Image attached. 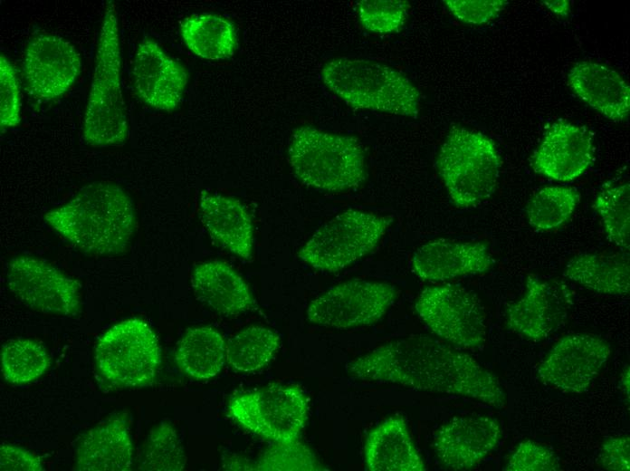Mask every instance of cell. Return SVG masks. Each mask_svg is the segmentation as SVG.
Here are the masks:
<instances>
[{
  "label": "cell",
  "instance_id": "obj_27",
  "mask_svg": "<svg viewBox=\"0 0 630 471\" xmlns=\"http://www.w3.org/2000/svg\"><path fill=\"white\" fill-rule=\"evenodd\" d=\"M223 336L208 326L191 328L180 340L176 361L179 369L195 380H208L217 375L224 362Z\"/></svg>",
  "mask_w": 630,
  "mask_h": 471
},
{
  "label": "cell",
  "instance_id": "obj_1",
  "mask_svg": "<svg viewBox=\"0 0 630 471\" xmlns=\"http://www.w3.org/2000/svg\"><path fill=\"white\" fill-rule=\"evenodd\" d=\"M350 376L417 390L463 396L504 409L506 392L498 378L472 356L427 335L398 339L348 364Z\"/></svg>",
  "mask_w": 630,
  "mask_h": 471
},
{
  "label": "cell",
  "instance_id": "obj_21",
  "mask_svg": "<svg viewBox=\"0 0 630 471\" xmlns=\"http://www.w3.org/2000/svg\"><path fill=\"white\" fill-rule=\"evenodd\" d=\"M198 207L200 219L214 240L240 258L249 259L253 228L244 206L235 198L204 190Z\"/></svg>",
  "mask_w": 630,
  "mask_h": 471
},
{
  "label": "cell",
  "instance_id": "obj_28",
  "mask_svg": "<svg viewBox=\"0 0 630 471\" xmlns=\"http://www.w3.org/2000/svg\"><path fill=\"white\" fill-rule=\"evenodd\" d=\"M222 467L227 470L252 471L326 470L312 450L298 439L275 442L254 462L245 458L230 457Z\"/></svg>",
  "mask_w": 630,
  "mask_h": 471
},
{
  "label": "cell",
  "instance_id": "obj_26",
  "mask_svg": "<svg viewBox=\"0 0 630 471\" xmlns=\"http://www.w3.org/2000/svg\"><path fill=\"white\" fill-rule=\"evenodd\" d=\"M180 32L186 47L196 55L212 61L231 57L237 46L235 27L226 18L215 14L186 17Z\"/></svg>",
  "mask_w": 630,
  "mask_h": 471
},
{
  "label": "cell",
  "instance_id": "obj_30",
  "mask_svg": "<svg viewBox=\"0 0 630 471\" xmlns=\"http://www.w3.org/2000/svg\"><path fill=\"white\" fill-rule=\"evenodd\" d=\"M50 363L45 348L30 339L10 340L1 350L3 377L13 384H25L37 380L45 373Z\"/></svg>",
  "mask_w": 630,
  "mask_h": 471
},
{
  "label": "cell",
  "instance_id": "obj_35",
  "mask_svg": "<svg viewBox=\"0 0 630 471\" xmlns=\"http://www.w3.org/2000/svg\"><path fill=\"white\" fill-rule=\"evenodd\" d=\"M21 95L14 67L4 56L0 57V125L2 131L17 126L21 121Z\"/></svg>",
  "mask_w": 630,
  "mask_h": 471
},
{
  "label": "cell",
  "instance_id": "obj_39",
  "mask_svg": "<svg viewBox=\"0 0 630 471\" xmlns=\"http://www.w3.org/2000/svg\"><path fill=\"white\" fill-rule=\"evenodd\" d=\"M0 469L12 471H42L41 459L33 452L14 445L2 444Z\"/></svg>",
  "mask_w": 630,
  "mask_h": 471
},
{
  "label": "cell",
  "instance_id": "obj_29",
  "mask_svg": "<svg viewBox=\"0 0 630 471\" xmlns=\"http://www.w3.org/2000/svg\"><path fill=\"white\" fill-rule=\"evenodd\" d=\"M280 345L279 336L262 326H250L232 336L225 345L228 363L236 370L250 372L265 366Z\"/></svg>",
  "mask_w": 630,
  "mask_h": 471
},
{
  "label": "cell",
  "instance_id": "obj_37",
  "mask_svg": "<svg viewBox=\"0 0 630 471\" xmlns=\"http://www.w3.org/2000/svg\"><path fill=\"white\" fill-rule=\"evenodd\" d=\"M444 5L458 20L483 24L496 18L508 5L505 0H446Z\"/></svg>",
  "mask_w": 630,
  "mask_h": 471
},
{
  "label": "cell",
  "instance_id": "obj_19",
  "mask_svg": "<svg viewBox=\"0 0 630 471\" xmlns=\"http://www.w3.org/2000/svg\"><path fill=\"white\" fill-rule=\"evenodd\" d=\"M493 263L489 248L482 243L444 238L422 245L411 259L417 277L435 282L482 274Z\"/></svg>",
  "mask_w": 630,
  "mask_h": 471
},
{
  "label": "cell",
  "instance_id": "obj_31",
  "mask_svg": "<svg viewBox=\"0 0 630 471\" xmlns=\"http://www.w3.org/2000/svg\"><path fill=\"white\" fill-rule=\"evenodd\" d=\"M579 199L578 191L573 187H542L534 194L528 205L529 224L539 231L556 229L570 218Z\"/></svg>",
  "mask_w": 630,
  "mask_h": 471
},
{
  "label": "cell",
  "instance_id": "obj_22",
  "mask_svg": "<svg viewBox=\"0 0 630 471\" xmlns=\"http://www.w3.org/2000/svg\"><path fill=\"white\" fill-rule=\"evenodd\" d=\"M364 458L370 471L427 469L401 416L390 417L371 429L366 438Z\"/></svg>",
  "mask_w": 630,
  "mask_h": 471
},
{
  "label": "cell",
  "instance_id": "obj_9",
  "mask_svg": "<svg viewBox=\"0 0 630 471\" xmlns=\"http://www.w3.org/2000/svg\"><path fill=\"white\" fill-rule=\"evenodd\" d=\"M228 412L243 428L273 442L298 439L307 420L308 401L295 385L277 384L231 399Z\"/></svg>",
  "mask_w": 630,
  "mask_h": 471
},
{
  "label": "cell",
  "instance_id": "obj_18",
  "mask_svg": "<svg viewBox=\"0 0 630 471\" xmlns=\"http://www.w3.org/2000/svg\"><path fill=\"white\" fill-rule=\"evenodd\" d=\"M132 73L135 90L146 104L169 111L180 103L187 73L155 41L145 39L138 44Z\"/></svg>",
  "mask_w": 630,
  "mask_h": 471
},
{
  "label": "cell",
  "instance_id": "obj_20",
  "mask_svg": "<svg viewBox=\"0 0 630 471\" xmlns=\"http://www.w3.org/2000/svg\"><path fill=\"white\" fill-rule=\"evenodd\" d=\"M568 85L586 104L605 118L620 122L630 111V88L613 68L593 61H580L568 72Z\"/></svg>",
  "mask_w": 630,
  "mask_h": 471
},
{
  "label": "cell",
  "instance_id": "obj_13",
  "mask_svg": "<svg viewBox=\"0 0 630 471\" xmlns=\"http://www.w3.org/2000/svg\"><path fill=\"white\" fill-rule=\"evenodd\" d=\"M611 354L603 338L577 333L560 339L539 366L542 382L568 393L585 392L599 374Z\"/></svg>",
  "mask_w": 630,
  "mask_h": 471
},
{
  "label": "cell",
  "instance_id": "obj_7",
  "mask_svg": "<svg viewBox=\"0 0 630 471\" xmlns=\"http://www.w3.org/2000/svg\"><path fill=\"white\" fill-rule=\"evenodd\" d=\"M391 220L361 210H345L322 225L304 244L299 257L314 269L338 272L370 253Z\"/></svg>",
  "mask_w": 630,
  "mask_h": 471
},
{
  "label": "cell",
  "instance_id": "obj_8",
  "mask_svg": "<svg viewBox=\"0 0 630 471\" xmlns=\"http://www.w3.org/2000/svg\"><path fill=\"white\" fill-rule=\"evenodd\" d=\"M95 360L108 381L139 388L153 382L160 364V349L156 334L145 322L128 319L99 339Z\"/></svg>",
  "mask_w": 630,
  "mask_h": 471
},
{
  "label": "cell",
  "instance_id": "obj_41",
  "mask_svg": "<svg viewBox=\"0 0 630 471\" xmlns=\"http://www.w3.org/2000/svg\"><path fill=\"white\" fill-rule=\"evenodd\" d=\"M629 367L626 366L621 374V388L624 393L629 397Z\"/></svg>",
  "mask_w": 630,
  "mask_h": 471
},
{
  "label": "cell",
  "instance_id": "obj_6",
  "mask_svg": "<svg viewBox=\"0 0 630 471\" xmlns=\"http://www.w3.org/2000/svg\"><path fill=\"white\" fill-rule=\"evenodd\" d=\"M501 162L492 139L480 131L453 126L440 148L436 168L453 205L467 208L494 193Z\"/></svg>",
  "mask_w": 630,
  "mask_h": 471
},
{
  "label": "cell",
  "instance_id": "obj_36",
  "mask_svg": "<svg viewBox=\"0 0 630 471\" xmlns=\"http://www.w3.org/2000/svg\"><path fill=\"white\" fill-rule=\"evenodd\" d=\"M504 470L557 471L560 470V465L553 451L547 446L528 439L518 445Z\"/></svg>",
  "mask_w": 630,
  "mask_h": 471
},
{
  "label": "cell",
  "instance_id": "obj_33",
  "mask_svg": "<svg viewBox=\"0 0 630 471\" xmlns=\"http://www.w3.org/2000/svg\"><path fill=\"white\" fill-rule=\"evenodd\" d=\"M186 457L176 429L167 422L153 428L145 443L139 469L147 471H181Z\"/></svg>",
  "mask_w": 630,
  "mask_h": 471
},
{
  "label": "cell",
  "instance_id": "obj_34",
  "mask_svg": "<svg viewBox=\"0 0 630 471\" xmlns=\"http://www.w3.org/2000/svg\"><path fill=\"white\" fill-rule=\"evenodd\" d=\"M408 8V3L402 0H362L356 5L360 24L377 34L399 32L406 24Z\"/></svg>",
  "mask_w": 630,
  "mask_h": 471
},
{
  "label": "cell",
  "instance_id": "obj_10",
  "mask_svg": "<svg viewBox=\"0 0 630 471\" xmlns=\"http://www.w3.org/2000/svg\"><path fill=\"white\" fill-rule=\"evenodd\" d=\"M430 331L461 349H476L486 339V319L477 296L466 288L446 284L425 288L415 304Z\"/></svg>",
  "mask_w": 630,
  "mask_h": 471
},
{
  "label": "cell",
  "instance_id": "obj_16",
  "mask_svg": "<svg viewBox=\"0 0 630 471\" xmlns=\"http://www.w3.org/2000/svg\"><path fill=\"white\" fill-rule=\"evenodd\" d=\"M594 153L593 139L585 126L558 119L544 131L530 166L544 177L568 182L591 166Z\"/></svg>",
  "mask_w": 630,
  "mask_h": 471
},
{
  "label": "cell",
  "instance_id": "obj_15",
  "mask_svg": "<svg viewBox=\"0 0 630 471\" xmlns=\"http://www.w3.org/2000/svg\"><path fill=\"white\" fill-rule=\"evenodd\" d=\"M572 305V294L560 282L530 274L524 295L507 311V324L531 341H542L562 327Z\"/></svg>",
  "mask_w": 630,
  "mask_h": 471
},
{
  "label": "cell",
  "instance_id": "obj_38",
  "mask_svg": "<svg viewBox=\"0 0 630 471\" xmlns=\"http://www.w3.org/2000/svg\"><path fill=\"white\" fill-rule=\"evenodd\" d=\"M600 466L606 470H630V438L628 436H616L606 438L601 446Z\"/></svg>",
  "mask_w": 630,
  "mask_h": 471
},
{
  "label": "cell",
  "instance_id": "obj_4",
  "mask_svg": "<svg viewBox=\"0 0 630 471\" xmlns=\"http://www.w3.org/2000/svg\"><path fill=\"white\" fill-rule=\"evenodd\" d=\"M116 5L106 2L83 119V137L94 147L124 143L128 120L120 82V48Z\"/></svg>",
  "mask_w": 630,
  "mask_h": 471
},
{
  "label": "cell",
  "instance_id": "obj_12",
  "mask_svg": "<svg viewBox=\"0 0 630 471\" xmlns=\"http://www.w3.org/2000/svg\"><path fill=\"white\" fill-rule=\"evenodd\" d=\"M10 291L30 308L52 315L73 316L81 309L79 285L45 261L13 258L6 272Z\"/></svg>",
  "mask_w": 630,
  "mask_h": 471
},
{
  "label": "cell",
  "instance_id": "obj_11",
  "mask_svg": "<svg viewBox=\"0 0 630 471\" xmlns=\"http://www.w3.org/2000/svg\"><path fill=\"white\" fill-rule=\"evenodd\" d=\"M396 296V286L389 283L350 280L312 300L306 316L312 323L335 329L370 325L387 313Z\"/></svg>",
  "mask_w": 630,
  "mask_h": 471
},
{
  "label": "cell",
  "instance_id": "obj_32",
  "mask_svg": "<svg viewBox=\"0 0 630 471\" xmlns=\"http://www.w3.org/2000/svg\"><path fill=\"white\" fill-rule=\"evenodd\" d=\"M629 188V183L604 186L594 203V208L603 221L607 237L625 253L630 250Z\"/></svg>",
  "mask_w": 630,
  "mask_h": 471
},
{
  "label": "cell",
  "instance_id": "obj_17",
  "mask_svg": "<svg viewBox=\"0 0 630 471\" xmlns=\"http://www.w3.org/2000/svg\"><path fill=\"white\" fill-rule=\"evenodd\" d=\"M500 422L485 415L455 418L435 433L434 448L441 464L452 470L470 469L498 445Z\"/></svg>",
  "mask_w": 630,
  "mask_h": 471
},
{
  "label": "cell",
  "instance_id": "obj_23",
  "mask_svg": "<svg viewBox=\"0 0 630 471\" xmlns=\"http://www.w3.org/2000/svg\"><path fill=\"white\" fill-rule=\"evenodd\" d=\"M133 447L128 423L111 418L90 431L81 440L74 468L81 471H128Z\"/></svg>",
  "mask_w": 630,
  "mask_h": 471
},
{
  "label": "cell",
  "instance_id": "obj_3",
  "mask_svg": "<svg viewBox=\"0 0 630 471\" xmlns=\"http://www.w3.org/2000/svg\"><path fill=\"white\" fill-rule=\"evenodd\" d=\"M325 86L355 109L416 118L420 94L403 73L385 63L335 57L321 69Z\"/></svg>",
  "mask_w": 630,
  "mask_h": 471
},
{
  "label": "cell",
  "instance_id": "obj_2",
  "mask_svg": "<svg viewBox=\"0 0 630 471\" xmlns=\"http://www.w3.org/2000/svg\"><path fill=\"white\" fill-rule=\"evenodd\" d=\"M44 218L76 248L100 256L124 253L136 227L131 198L119 186L103 181L83 187Z\"/></svg>",
  "mask_w": 630,
  "mask_h": 471
},
{
  "label": "cell",
  "instance_id": "obj_25",
  "mask_svg": "<svg viewBox=\"0 0 630 471\" xmlns=\"http://www.w3.org/2000/svg\"><path fill=\"white\" fill-rule=\"evenodd\" d=\"M564 275L599 293L626 295L630 289L629 255L581 254L567 263Z\"/></svg>",
  "mask_w": 630,
  "mask_h": 471
},
{
  "label": "cell",
  "instance_id": "obj_24",
  "mask_svg": "<svg viewBox=\"0 0 630 471\" xmlns=\"http://www.w3.org/2000/svg\"><path fill=\"white\" fill-rule=\"evenodd\" d=\"M191 285L201 303L221 314H240L253 304L247 284L221 261H206L196 265L192 273Z\"/></svg>",
  "mask_w": 630,
  "mask_h": 471
},
{
  "label": "cell",
  "instance_id": "obj_40",
  "mask_svg": "<svg viewBox=\"0 0 630 471\" xmlns=\"http://www.w3.org/2000/svg\"><path fill=\"white\" fill-rule=\"evenodd\" d=\"M544 5L552 12L559 15H567L569 12L570 4L567 0L544 1Z\"/></svg>",
  "mask_w": 630,
  "mask_h": 471
},
{
  "label": "cell",
  "instance_id": "obj_14",
  "mask_svg": "<svg viewBox=\"0 0 630 471\" xmlns=\"http://www.w3.org/2000/svg\"><path fill=\"white\" fill-rule=\"evenodd\" d=\"M81 67L75 46L54 34H40L30 41L24 59V73L30 94L51 101L62 95L77 79Z\"/></svg>",
  "mask_w": 630,
  "mask_h": 471
},
{
  "label": "cell",
  "instance_id": "obj_5",
  "mask_svg": "<svg viewBox=\"0 0 630 471\" xmlns=\"http://www.w3.org/2000/svg\"><path fill=\"white\" fill-rule=\"evenodd\" d=\"M288 160L301 183L322 191L355 189L367 176L364 153L357 138L311 126L292 131Z\"/></svg>",
  "mask_w": 630,
  "mask_h": 471
}]
</instances>
